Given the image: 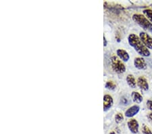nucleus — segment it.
Returning <instances> with one entry per match:
<instances>
[{"label":"nucleus","mask_w":152,"mask_h":134,"mask_svg":"<svg viewBox=\"0 0 152 134\" xmlns=\"http://www.w3.org/2000/svg\"><path fill=\"white\" fill-rule=\"evenodd\" d=\"M142 131H143V134H152V132L150 129H149L148 127L145 125H143V128H142Z\"/></svg>","instance_id":"obj_16"},{"label":"nucleus","mask_w":152,"mask_h":134,"mask_svg":"<svg viewBox=\"0 0 152 134\" xmlns=\"http://www.w3.org/2000/svg\"><path fill=\"white\" fill-rule=\"evenodd\" d=\"M113 104V98L110 95H105L104 97V110L107 111L111 108Z\"/></svg>","instance_id":"obj_8"},{"label":"nucleus","mask_w":152,"mask_h":134,"mask_svg":"<svg viewBox=\"0 0 152 134\" xmlns=\"http://www.w3.org/2000/svg\"><path fill=\"white\" fill-rule=\"evenodd\" d=\"M147 106L151 111H152V100L147 101Z\"/></svg>","instance_id":"obj_17"},{"label":"nucleus","mask_w":152,"mask_h":134,"mask_svg":"<svg viewBox=\"0 0 152 134\" xmlns=\"http://www.w3.org/2000/svg\"><path fill=\"white\" fill-rule=\"evenodd\" d=\"M105 87L108 89L114 90L115 88H116V84L112 81H107L106 83V84H105Z\"/></svg>","instance_id":"obj_14"},{"label":"nucleus","mask_w":152,"mask_h":134,"mask_svg":"<svg viewBox=\"0 0 152 134\" xmlns=\"http://www.w3.org/2000/svg\"><path fill=\"white\" fill-rule=\"evenodd\" d=\"M149 118L151 119V120L152 121V113H151L150 114H149Z\"/></svg>","instance_id":"obj_18"},{"label":"nucleus","mask_w":152,"mask_h":134,"mask_svg":"<svg viewBox=\"0 0 152 134\" xmlns=\"http://www.w3.org/2000/svg\"><path fill=\"white\" fill-rule=\"evenodd\" d=\"M139 110H140V108H139V106L137 105H134L133 106H131V108H129L127 111L125 112V116L126 117H133L134 115L139 113Z\"/></svg>","instance_id":"obj_9"},{"label":"nucleus","mask_w":152,"mask_h":134,"mask_svg":"<svg viewBox=\"0 0 152 134\" xmlns=\"http://www.w3.org/2000/svg\"><path fill=\"white\" fill-rule=\"evenodd\" d=\"M133 20L138 24L144 30L152 33V24L144 15L139 14H134L133 16Z\"/></svg>","instance_id":"obj_2"},{"label":"nucleus","mask_w":152,"mask_h":134,"mask_svg":"<svg viewBox=\"0 0 152 134\" xmlns=\"http://www.w3.org/2000/svg\"><path fill=\"white\" fill-rule=\"evenodd\" d=\"M137 85H138L139 88L143 90V91H147L149 89V84L148 83L147 79L144 77H140L137 79Z\"/></svg>","instance_id":"obj_7"},{"label":"nucleus","mask_w":152,"mask_h":134,"mask_svg":"<svg viewBox=\"0 0 152 134\" xmlns=\"http://www.w3.org/2000/svg\"><path fill=\"white\" fill-rule=\"evenodd\" d=\"M128 40L130 45L134 48L139 55L143 57H148L150 56V52H149L148 48L143 44L139 37L135 34H131L129 36Z\"/></svg>","instance_id":"obj_1"},{"label":"nucleus","mask_w":152,"mask_h":134,"mask_svg":"<svg viewBox=\"0 0 152 134\" xmlns=\"http://www.w3.org/2000/svg\"><path fill=\"white\" fill-rule=\"evenodd\" d=\"M116 53L121 60H122L124 62H127L129 60L130 56L128 52H126V51L122 50V49H118L116 51Z\"/></svg>","instance_id":"obj_10"},{"label":"nucleus","mask_w":152,"mask_h":134,"mask_svg":"<svg viewBox=\"0 0 152 134\" xmlns=\"http://www.w3.org/2000/svg\"><path fill=\"white\" fill-rule=\"evenodd\" d=\"M124 116L122 115V113H118L116 116H115V121L117 123H121V122L123 121Z\"/></svg>","instance_id":"obj_15"},{"label":"nucleus","mask_w":152,"mask_h":134,"mask_svg":"<svg viewBox=\"0 0 152 134\" xmlns=\"http://www.w3.org/2000/svg\"><path fill=\"white\" fill-rule=\"evenodd\" d=\"M104 45L105 46L107 45V41H106V40H105V38L104 37Z\"/></svg>","instance_id":"obj_19"},{"label":"nucleus","mask_w":152,"mask_h":134,"mask_svg":"<svg viewBox=\"0 0 152 134\" xmlns=\"http://www.w3.org/2000/svg\"><path fill=\"white\" fill-rule=\"evenodd\" d=\"M128 127L129 129V130L131 131V133H133L134 134H137L139 132V123L136 119H131V120H129L128 121Z\"/></svg>","instance_id":"obj_5"},{"label":"nucleus","mask_w":152,"mask_h":134,"mask_svg":"<svg viewBox=\"0 0 152 134\" xmlns=\"http://www.w3.org/2000/svg\"><path fill=\"white\" fill-rule=\"evenodd\" d=\"M126 82L131 88H135L137 86L136 80L133 77V75H129L128 76L126 77Z\"/></svg>","instance_id":"obj_12"},{"label":"nucleus","mask_w":152,"mask_h":134,"mask_svg":"<svg viewBox=\"0 0 152 134\" xmlns=\"http://www.w3.org/2000/svg\"><path fill=\"white\" fill-rule=\"evenodd\" d=\"M134 65L139 70H145L147 69V64L143 58H135L134 60Z\"/></svg>","instance_id":"obj_6"},{"label":"nucleus","mask_w":152,"mask_h":134,"mask_svg":"<svg viewBox=\"0 0 152 134\" xmlns=\"http://www.w3.org/2000/svg\"><path fill=\"white\" fill-rule=\"evenodd\" d=\"M111 62L112 69L115 72L121 74V73H124L126 71L125 65L117 56H112L111 58Z\"/></svg>","instance_id":"obj_3"},{"label":"nucleus","mask_w":152,"mask_h":134,"mask_svg":"<svg viewBox=\"0 0 152 134\" xmlns=\"http://www.w3.org/2000/svg\"><path fill=\"white\" fill-rule=\"evenodd\" d=\"M143 12L144 15L145 16L146 18H148L152 24V10H150V9L144 10Z\"/></svg>","instance_id":"obj_13"},{"label":"nucleus","mask_w":152,"mask_h":134,"mask_svg":"<svg viewBox=\"0 0 152 134\" xmlns=\"http://www.w3.org/2000/svg\"><path fill=\"white\" fill-rule=\"evenodd\" d=\"M139 38L143 44L149 50H152V37L145 32H141Z\"/></svg>","instance_id":"obj_4"},{"label":"nucleus","mask_w":152,"mask_h":134,"mask_svg":"<svg viewBox=\"0 0 152 134\" xmlns=\"http://www.w3.org/2000/svg\"><path fill=\"white\" fill-rule=\"evenodd\" d=\"M110 134H115V132H112Z\"/></svg>","instance_id":"obj_20"},{"label":"nucleus","mask_w":152,"mask_h":134,"mask_svg":"<svg viewBox=\"0 0 152 134\" xmlns=\"http://www.w3.org/2000/svg\"><path fill=\"white\" fill-rule=\"evenodd\" d=\"M131 97L133 102H135V103L140 104L141 102H142V101H143V97H142V96L140 94L137 92H132Z\"/></svg>","instance_id":"obj_11"}]
</instances>
